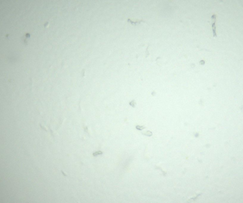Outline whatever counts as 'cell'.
<instances>
[{"label":"cell","instance_id":"6da1fadb","mask_svg":"<svg viewBox=\"0 0 243 203\" xmlns=\"http://www.w3.org/2000/svg\"><path fill=\"white\" fill-rule=\"evenodd\" d=\"M212 18V23H213V36H216V15L213 14L211 16Z\"/></svg>","mask_w":243,"mask_h":203}]
</instances>
